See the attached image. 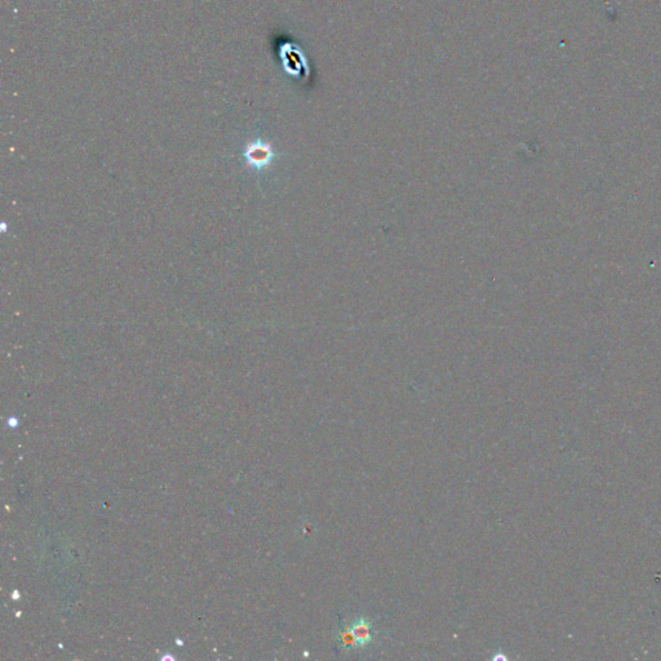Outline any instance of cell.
<instances>
[{
    "label": "cell",
    "instance_id": "1",
    "mask_svg": "<svg viewBox=\"0 0 661 661\" xmlns=\"http://www.w3.org/2000/svg\"><path fill=\"white\" fill-rule=\"evenodd\" d=\"M273 150L272 146L266 142H249L244 149V159L246 163L254 169H263L267 167L273 160Z\"/></svg>",
    "mask_w": 661,
    "mask_h": 661
},
{
    "label": "cell",
    "instance_id": "2",
    "mask_svg": "<svg viewBox=\"0 0 661 661\" xmlns=\"http://www.w3.org/2000/svg\"><path fill=\"white\" fill-rule=\"evenodd\" d=\"M348 629L353 635L357 647H364L370 644L375 638V628L368 619H355L353 623L348 626Z\"/></svg>",
    "mask_w": 661,
    "mask_h": 661
}]
</instances>
